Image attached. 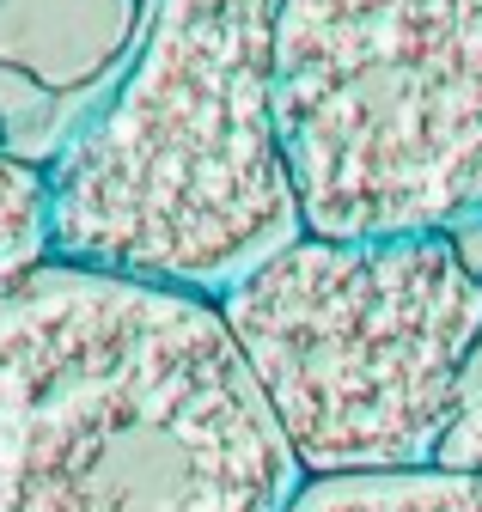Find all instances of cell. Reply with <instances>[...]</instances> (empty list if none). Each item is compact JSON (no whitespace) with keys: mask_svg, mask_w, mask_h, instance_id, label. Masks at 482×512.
Wrapping results in <instances>:
<instances>
[{"mask_svg":"<svg viewBox=\"0 0 482 512\" xmlns=\"http://www.w3.org/2000/svg\"><path fill=\"white\" fill-rule=\"evenodd\" d=\"M440 470H458V476H482V342L470 354V372H464V391H458V415L446 427V445H440Z\"/></svg>","mask_w":482,"mask_h":512,"instance_id":"52a82bcc","label":"cell"},{"mask_svg":"<svg viewBox=\"0 0 482 512\" xmlns=\"http://www.w3.org/2000/svg\"><path fill=\"white\" fill-rule=\"evenodd\" d=\"M275 110L312 238L482 214V0H281Z\"/></svg>","mask_w":482,"mask_h":512,"instance_id":"277c9868","label":"cell"},{"mask_svg":"<svg viewBox=\"0 0 482 512\" xmlns=\"http://www.w3.org/2000/svg\"><path fill=\"white\" fill-rule=\"evenodd\" d=\"M281 0H159L49 171L55 263L220 299L306 238L275 110Z\"/></svg>","mask_w":482,"mask_h":512,"instance_id":"7a4b0ae2","label":"cell"},{"mask_svg":"<svg viewBox=\"0 0 482 512\" xmlns=\"http://www.w3.org/2000/svg\"><path fill=\"white\" fill-rule=\"evenodd\" d=\"M214 305L306 476L440 458L482 342V269L452 232H306Z\"/></svg>","mask_w":482,"mask_h":512,"instance_id":"3957f363","label":"cell"},{"mask_svg":"<svg viewBox=\"0 0 482 512\" xmlns=\"http://www.w3.org/2000/svg\"><path fill=\"white\" fill-rule=\"evenodd\" d=\"M49 256V171L0 141V287L25 281Z\"/></svg>","mask_w":482,"mask_h":512,"instance_id":"8992f818","label":"cell"},{"mask_svg":"<svg viewBox=\"0 0 482 512\" xmlns=\"http://www.w3.org/2000/svg\"><path fill=\"white\" fill-rule=\"evenodd\" d=\"M299 482L214 299L55 256L0 287V512H287Z\"/></svg>","mask_w":482,"mask_h":512,"instance_id":"6da1fadb","label":"cell"},{"mask_svg":"<svg viewBox=\"0 0 482 512\" xmlns=\"http://www.w3.org/2000/svg\"><path fill=\"white\" fill-rule=\"evenodd\" d=\"M287 512H482V476L391 470V476H306Z\"/></svg>","mask_w":482,"mask_h":512,"instance_id":"5b68a950","label":"cell"}]
</instances>
